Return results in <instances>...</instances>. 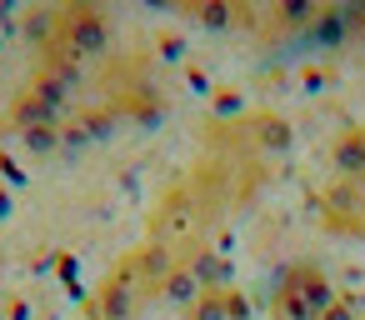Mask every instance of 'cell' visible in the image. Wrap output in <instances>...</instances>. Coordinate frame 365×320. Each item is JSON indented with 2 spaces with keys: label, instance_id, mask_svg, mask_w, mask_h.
<instances>
[{
  "label": "cell",
  "instance_id": "obj_1",
  "mask_svg": "<svg viewBox=\"0 0 365 320\" xmlns=\"http://www.w3.org/2000/svg\"><path fill=\"white\" fill-rule=\"evenodd\" d=\"M290 140H295L290 120H280L270 110H250V115H235V120H215L205 130V155L260 185V175L290 150Z\"/></svg>",
  "mask_w": 365,
  "mask_h": 320
},
{
  "label": "cell",
  "instance_id": "obj_4",
  "mask_svg": "<svg viewBox=\"0 0 365 320\" xmlns=\"http://www.w3.org/2000/svg\"><path fill=\"white\" fill-rule=\"evenodd\" d=\"M330 175L340 180H365V125H350L330 145Z\"/></svg>",
  "mask_w": 365,
  "mask_h": 320
},
{
  "label": "cell",
  "instance_id": "obj_2",
  "mask_svg": "<svg viewBox=\"0 0 365 320\" xmlns=\"http://www.w3.org/2000/svg\"><path fill=\"white\" fill-rule=\"evenodd\" d=\"M335 300L340 295L315 260H290L270 285V320H325Z\"/></svg>",
  "mask_w": 365,
  "mask_h": 320
},
{
  "label": "cell",
  "instance_id": "obj_5",
  "mask_svg": "<svg viewBox=\"0 0 365 320\" xmlns=\"http://www.w3.org/2000/svg\"><path fill=\"white\" fill-rule=\"evenodd\" d=\"M235 295L225 290V285H195V295L185 300V320H235Z\"/></svg>",
  "mask_w": 365,
  "mask_h": 320
},
{
  "label": "cell",
  "instance_id": "obj_6",
  "mask_svg": "<svg viewBox=\"0 0 365 320\" xmlns=\"http://www.w3.org/2000/svg\"><path fill=\"white\" fill-rule=\"evenodd\" d=\"M360 320H365V315H360Z\"/></svg>",
  "mask_w": 365,
  "mask_h": 320
},
{
  "label": "cell",
  "instance_id": "obj_3",
  "mask_svg": "<svg viewBox=\"0 0 365 320\" xmlns=\"http://www.w3.org/2000/svg\"><path fill=\"white\" fill-rule=\"evenodd\" d=\"M315 220L325 235H340V240H365V180H320L315 190Z\"/></svg>",
  "mask_w": 365,
  "mask_h": 320
}]
</instances>
